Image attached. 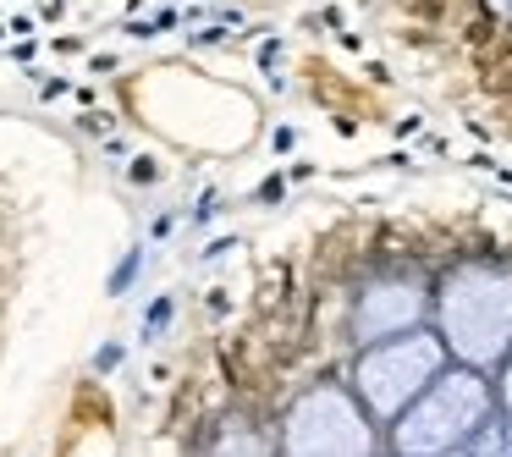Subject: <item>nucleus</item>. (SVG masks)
I'll use <instances>...</instances> for the list:
<instances>
[{"label":"nucleus","mask_w":512,"mask_h":457,"mask_svg":"<svg viewBox=\"0 0 512 457\" xmlns=\"http://www.w3.org/2000/svg\"><path fill=\"white\" fill-rule=\"evenodd\" d=\"M435 336L457 369H501L512 353V270L507 265H457L430 292Z\"/></svg>","instance_id":"nucleus-1"},{"label":"nucleus","mask_w":512,"mask_h":457,"mask_svg":"<svg viewBox=\"0 0 512 457\" xmlns=\"http://www.w3.org/2000/svg\"><path fill=\"white\" fill-rule=\"evenodd\" d=\"M496 391L474 369H441L408 408L391 419V452L397 457H452L490 424Z\"/></svg>","instance_id":"nucleus-2"},{"label":"nucleus","mask_w":512,"mask_h":457,"mask_svg":"<svg viewBox=\"0 0 512 457\" xmlns=\"http://www.w3.org/2000/svg\"><path fill=\"white\" fill-rule=\"evenodd\" d=\"M446 369V347L435 331H408V336H391V342L364 347L358 358V375H353V397L364 402L369 419H397L424 386Z\"/></svg>","instance_id":"nucleus-3"},{"label":"nucleus","mask_w":512,"mask_h":457,"mask_svg":"<svg viewBox=\"0 0 512 457\" xmlns=\"http://www.w3.org/2000/svg\"><path fill=\"white\" fill-rule=\"evenodd\" d=\"M281 457H375V424L347 386H314L287 408Z\"/></svg>","instance_id":"nucleus-4"},{"label":"nucleus","mask_w":512,"mask_h":457,"mask_svg":"<svg viewBox=\"0 0 512 457\" xmlns=\"http://www.w3.org/2000/svg\"><path fill=\"white\" fill-rule=\"evenodd\" d=\"M424 314H430V287L419 276H380L353 303V336L364 347H375V342H391V336L419 331Z\"/></svg>","instance_id":"nucleus-5"},{"label":"nucleus","mask_w":512,"mask_h":457,"mask_svg":"<svg viewBox=\"0 0 512 457\" xmlns=\"http://www.w3.org/2000/svg\"><path fill=\"white\" fill-rule=\"evenodd\" d=\"M204 457H276V441H270L259 424L232 419V424L215 430V441H210V452H204Z\"/></svg>","instance_id":"nucleus-6"},{"label":"nucleus","mask_w":512,"mask_h":457,"mask_svg":"<svg viewBox=\"0 0 512 457\" xmlns=\"http://www.w3.org/2000/svg\"><path fill=\"white\" fill-rule=\"evenodd\" d=\"M496 397H501V408H507V419H512V353L501 358V380H496Z\"/></svg>","instance_id":"nucleus-7"},{"label":"nucleus","mask_w":512,"mask_h":457,"mask_svg":"<svg viewBox=\"0 0 512 457\" xmlns=\"http://www.w3.org/2000/svg\"><path fill=\"white\" fill-rule=\"evenodd\" d=\"M501 457H512V430H507V435H501Z\"/></svg>","instance_id":"nucleus-8"},{"label":"nucleus","mask_w":512,"mask_h":457,"mask_svg":"<svg viewBox=\"0 0 512 457\" xmlns=\"http://www.w3.org/2000/svg\"><path fill=\"white\" fill-rule=\"evenodd\" d=\"M507 6H512V0H507Z\"/></svg>","instance_id":"nucleus-9"}]
</instances>
